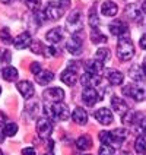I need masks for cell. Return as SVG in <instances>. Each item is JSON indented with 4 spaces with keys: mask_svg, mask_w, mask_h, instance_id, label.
Returning a JSON list of instances; mask_svg holds the SVG:
<instances>
[{
    "mask_svg": "<svg viewBox=\"0 0 146 155\" xmlns=\"http://www.w3.org/2000/svg\"><path fill=\"white\" fill-rule=\"evenodd\" d=\"M135 56V45L129 37H121L117 43V57L121 61H129Z\"/></svg>",
    "mask_w": 146,
    "mask_h": 155,
    "instance_id": "1",
    "label": "cell"
},
{
    "mask_svg": "<svg viewBox=\"0 0 146 155\" xmlns=\"http://www.w3.org/2000/svg\"><path fill=\"white\" fill-rule=\"evenodd\" d=\"M123 95L135 101H143L146 98V85L143 82H135L123 88Z\"/></svg>",
    "mask_w": 146,
    "mask_h": 155,
    "instance_id": "2",
    "label": "cell"
},
{
    "mask_svg": "<svg viewBox=\"0 0 146 155\" xmlns=\"http://www.w3.org/2000/svg\"><path fill=\"white\" fill-rule=\"evenodd\" d=\"M83 28V22H82V12L79 9H75L70 13L67 19H66V29L67 32H70L72 35L79 34Z\"/></svg>",
    "mask_w": 146,
    "mask_h": 155,
    "instance_id": "3",
    "label": "cell"
},
{
    "mask_svg": "<svg viewBox=\"0 0 146 155\" xmlns=\"http://www.w3.org/2000/svg\"><path fill=\"white\" fill-rule=\"evenodd\" d=\"M45 110H48V114L51 116L54 120H67L70 117L69 107L64 103H54L51 104V107H45Z\"/></svg>",
    "mask_w": 146,
    "mask_h": 155,
    "instance_id": "4",
    "label": "cell"
},
{
    "mask_svg": "<svg viewBox=\"0 0 146 155\" xmlns=\"http://www.w3.org/2000/svg\"><path fill=\"white\" fill-rule=\"evenodd\" d=\"M102 97H104V92H99L96 88H85L82 91V101L88 107H94Z\"/></svg>",
    "mask_w": 146,
    "mask_h": 155,
    "instance_id": "5",
    "label": "cell"
},
{
    "mask_svg": "<svg viewBox=\"0 0 146 155\" xmlns=\"http://www.w3.org/2000/svg\"><path fill=\"white\" fill-rule=\"evenodd\" d=\"M37 133L43 139H47L53 133V121L48 117H41L37 121Z\"/></svg>",
    "mask_w": 146,
    "mask_h": 155,
    "instance_id": "6",
    "label": "cell"
},
{
    "mask_svg": "<svg viewBox=\"0 0 146 155\" xmlns=\"http://www.w3.org/2000/svg\"><path fill=\"white\" fill-rule=\"evenodd\" d=\"M45 13H47V18L51 19V21H59L64 13H66V9L60 5V2H51L48 3V6L45 8Z\"/></svg>",
    "mask_w": 146,
    "mask_h": 155,
    "instance_id": "7",
    "label": "cell"
},
{
    "mask_svg": "<svg viewBox=\"0 0 146 155\" xmlns=\"http://www.w3.org/2000/svg\"><path fill=\"white\" fill-rule=\"evenodd\" d=\"M108 28H110V32L112 35H115V37H118V38L129 37V26L121 19H114L111 24L108 25Z\"/></svg>",
    "mask_w": 146,
    "mask_h": 155,
    "instance_id": "8",
    "label": "cell"
},
{
    "mask_svg": "<svg viewBox=\"0 0 146 155\" xmlns=\"http://www.w3.org/2000/svg\"><path fill=\"white\" fill-rule=\"evenodd\" d=\"M43 97L45 101H48V103H60L63 101V98H64V91L59 88V86H54V88H48V89H45L43 92Z\"/></svg>",
    "mask_w": 146,
    "mask_h": 155,
    "instance_id": "9",
    "label": "cell"
},
{
    "mask_svg": "<svg viewBox=\"0 0 146 155\" xmlns=\"http://www.w3.org/2000/svg\"><path fill=\"white\" fill-rule=\"evenodd\" d=\"M95 119L98 120V123H101L104 126H108V124H111L112 121H114V116H112V113L110 108H99V110H96L95 111Z\"/></svg>",
    "mask_w": 146,
    "mask_h": 155,
    "instance_id": "10",
    "label": "cell"
},
{
    "mask_svg": "<svg viewBox=\"0 0 146 155\" xmlns=\"http://www.w3.org/2000/svg\"><path fill=\"white\" fill-rule=\"evenodd\" d=\"M143 119L145 117L140 111H127L123 116V123L126 126H140Z\"/></svg>",
    "mask_w": 146,
    "mask_h": 155,
    "instance_id": "11",
    "label": "cell"
},
{
    "mask_svg": "<svg viewBox=\"0 0 146 155\" xmlns=\"http://www.w3.org/2000/svg\"><path fill=\"white\" fill-rule=\"evenodd\" d=\"M124 15L127 19L133 21V22H142V9L138 8V5H133L130 3L124 8Z\"/></svg>",
    "mask_w": 146,
    "mask_h": 155,
    "instance_id": "12",
    "label": "cell"
},
{
    "mask_svg": "<svg viewBox=\"0 0 146 155\" xmlns=\"http://www.w3.org/2000/svg\"><path fill=\"white\" fill-rule=\"evenodd\" d=\"M66 48H67V51H69L70 54H73V56H79V54L82 53V40L77 37V34L72 35V38L66 43Z\"/></svg>",
    "mask_w": 146,
    "mask_h": 155,
    "instance_id": "13",
    "label": "cell"
},
{
    "mask_svg": "<svg viewBox=\"0 0 146 155\" xmlns=\"http://www.w3.org/2000/svg\"><path fill=\"white\" fill-rule=\"evenodd\" d=\"M63 38H64V31H63V28H60V26L53 28V29H50V31L45 34V40L51 44V45L59 44Z\"/></svg>",
    "mask_w": 146,
    "mask_h": 155,
    "instance_id": "14",
    "label": "cell"
},
{
    "mask_svg": "<svg viewBox=\"0 0 146 155\" xmlns=\"http://www.w3.org/2000/svg\"><path fill=\"white\" fill-rule=\"evenodd\" d=\"M16 88H18V91H19V94L22 95L25 100H29V98L35 94L34 85H32L29 81H21V82H18Z\"/></svg>",
    "mask_w": 146,
    "mask_h": 155,
    "instance_id": "15",
    "label": "cell"
},
{
    "mask_svg": "<svg viewBox=\"0 0 146 155\" xmlns=\"http://www.w3.org/2000/svg\"><path fill=\"white\" fill-rule=\"evenodd\" d=\"M31 43H32V37L29 32H22L13 40V45L16 50H24L26 47H29Z\"/></svg>",
    "mask_w": 146,
    "mask_h": 155,
    "instance_id": "16",
    "label": "cell"
},
{
    "mask_svg": "<svg viewBox=\"0 0 146 155\" xmlns=\"http://www.w3.org/2000/svg\"><path fill=\"white\" fill-rule=\"evenodd\" d=\"M85 69L88 73L99 76V75L104 72V63L99 60H96V59H94V60H86L85 61Z\"/></svg>",
    "mask_w": 146,
    "mask_h": 155,
    "instance_id": "17",
    "label": "cell"
},
{
    "mask_svg": "<svg viewBox=\"0 0 146 155\" xmlns=\"http://www.w3.org/2000/svg\"><path fill=\"white\" fill-rule=\"evenodd\" d=\"M101 12H102L104 16L112 18L118 13V6H117V3H114L111 0H107L101 5Z\"/></svg>",
    "mask_w": 146,
    "mask_h": 155,
    "instance_id": "18",
    "label": "cell"
},
{
    "mask_svg": "<svg viewBox=\"0 0 146 155\" xmlns=\"http://www.w3.org/2000/svg\"><path fill=\"white\" fill-rule=\"evenodd\" d=\"M80 84L85 86V88H95L96 85L101 84V78L96 76V75H91L86 72L83 76L80 78Z\"/></svg>",
    "mask_w": 146,
    "mask_h": 155,
    "instance_id": "19",
    "label": "cell"
},
{
    "mask_svg": "<svg viewBox=\"0 0 146 155\" xmlns=\"http://www.w3.org/2000/svg\"><path fill=\"white\" fill-rule=\"evenodd\" d=\"M111 107L114 108V111L121 114V116H124L126 113L129 111V105L126 101H123L121 98L118 97H112L111 98Z\"/></svg>",
    "mask_w": 146,
    "mask_h": 155,
    "instance_id": "20",
    "label": "cell"
},
{
    "mask_svg": "<svg viewBox=\"0 0 146 155\" xmlns=\"http://www.w3.org/2000/svg\"><path fill=\"white\" fill-rule=\"evenodd\" d=\"M72 119H73V121H75L76 124L83 126V124H86V121H88V113L85 111V108L76 107L75 111L72 113Z\"/></svg>",
    "mask_w": 146,
    "mask_h": 155,
    "instance_id": "21",
    "label": "cell"
},
{
    "mask_svg": "<svg viewBox=\"0 0 146 155\" xmlns=\"http://www.w3.org/2000/svg\"><path fill=\"white\" fill-rule=\"evenodd\" d=\"M127 135L129 132L124 129V127H118V129H114L111 132V136H112V145H120L123 143L126 139H127Z\"/></svg>",
    "mask_w": 146,
    "mask_h": 155,
    "instance_id": "22",
    "label": "cell"
},
{
    "mask_svg": "<svg viewBox=\"0 0 146 155\" xmlns=\"http://www.w3.org/2000/svg\"><path fill=\"white\" fill-rule=\"evenodd\" d=\"M61 81L63 84H66L67 86H73L77 84L79 78H77V72H73L70 69H66L63 73H61Z\"/></svg>",
    "mask_w": 146,
    "mask_h": 155,
    "instance_id": "23",
    "label": "cell"
},
{
    "mask_svg": "<svg viewBox=\"0 0 146 155\" xmlns=\"http://www.w3.org/2000/svg\"><path fill=\"white\" fill-rule=\"evenodd\" d=\"M107 79H108V82L111 84V85L117 86V85H121L123 84V81H124V75L118 72V70H114V69H110L107 72Z\"/></svg>",
    "mask_w": 146,
    "mask_h": 155,
    "instance_id": "24",
    "label": "cell"
},
{
    "mask_svg": "<svg viewBox=\"0 0 146 155\" xmlns=\"http://www.w3.org/2000/svg\"><path fill=\"white\" fill-rule=\"evenodd\" d=\"M2 76L5 81H8V82H15L19 76V72H18L16 68H13V66H6V68H3L2 70Z\"/></svg>",
    "mask_w": 146,
    "mask_h": 155,
    "instance_id": "25",
    "label": "cell"
},
{
    "mask_svg": "<svg viewBox=\"0 0 146 155\" xmlns=\"http://www.w3.org/2000/svg\"><path fill=\"white\" fill-rule=\"evenodd\" d=\"M88 21H89V25L94 29H98L101 25V21L98 16V12H96V5H94L92 8L89 9V15H88Z\"/></svg>",
    "mask_w": 146,
    "mask_h": 155,
    "instance_id": "26",
    "label": "cell"
},
{
    "mask_svg": "<svg viewBox=\"0 0 146 155\" xmlns=\"http://www.w3.org/2000/svg\"><path fill=\"white\" fill-rule=\"evenodd\" d=\"M37 82L40 84V85H48L50 82H53V79H54V73L50 72V70H43V72H40L38 75H37Z\"/></svg>",
    "mask_w": 146,
    "mask_h": 155,
    "instance_id": "27",
    "label": "cell"
},
{
    "mask_svg": "<svg viewBox=\"0 0 146 155\" xmlns=\"http://www.w3.org/2000/svg\"><path fill=\"white\" fill-rule=\"evenodd\" d=\"M76 147L79 151H86V149H89V148L92 147V138L88 136V135L79 136L76 140Z\"/></svg>",
    "mask_w": 146,
    "mask_h": 155,
    "instance_id": "28",
    "label": "cell"
},
{
    "mask_svg": "<svg viewBox=\"0 0 146 155\" xmlns=\"http://www.w3.org/2000/svg\"><path fill=\"white\" fill-rule=\"evenodd\" d=\"M129 76L135 81V82H143V79H145V73H143V69L142 68H139V66H133V68H130L129 70Z\"/></svg>",
    "mask_w": 146,
    "mask_h": 155,
    "instance_id": "29",
    "label": "cell"
},
{
    "mask_svg": "<svg viewBox=\"0 0 146 155\" xmlns=\"http://www.w3.org/2000/svg\"><path fill=\"white\" fill-rule=\"evenodd\" d=\"M135 151L138 154H145L146 152V135H140L135 140Z\"/></svg>",
    "mask_w": 146,
    "mask_h": 155,
    "instance_id": "30",
    "label": "cell"
},
{
    "mask_svg": "<svg viewBox=\"0 0 146 155\" xmlns=\"http://www.w3.org/2000/svg\"><path fill=\"white\" fill-rule=\"evenodd\" d=\"M91 41L94 44L107 43V37H105L99 29H92V31H91Z\"/></svg>",
    "mask_w": 146,
    "mask_h": 155,
    "instance_id": "31",
    "label": "cell"
},
{
    "mask_svg": "<svg viewBox=\"0 0 146 155\" xmlns=\"http://www.w3.org/2000/svg\"><path fill=\"white\" fill-rule=\"evenodd\" d=\"M110 50L107 48V47H101V48H98L96 50V54H95V59L99 61H102V63H105V61L110 59Z\"/></svg>",
    "mask_w": 146,
    "mask_h": 155,
    "instance_id": "32",
    "label": "cell"
},
{
    "mask_svg": "<svg viewBox=\"0 0 146 155\" xmlns=\"http://www.w3.org/2000/svg\"><path fill=\"white\" fill-rule=\"evenodd\" d=\"M29 48H31V51L34 53V54H41V56H44L47 47H45L41 41H32L31 45H29Z\"/></svg>",
    "mask_w": 146,
    "mask_h": 155,
    "instance_id": "33",
    "label": "cell"
},
{
    "mask_svg": "<svg viewBox=\"0 0 146 155\" xmlns=\"http://www.w3.org/2000/svg\"><path fill=\"white\" fill-rule=\"evenodd\" d=\"M10 59H12L10 51H9V50H6V48H0V68H2V66H3V68L9 66Z\"/></svg>",
    "mask_w": 146,
    "mask_h": 155,
    "instance_id": "34",
    "label": "cell"
},
{
    "mask_svg": "<svg viewBox=\"0 0 146 155\" xmlns=\"http://www.w3.org/2000/svg\"><path fill=\"white\" fill-rule=\"evenodd\" d=\"M3 133H5V136H15L18 133V124L16 123H6L5 124V127H3Z\"/></svg>",
    "mask_w": 146,
    "mask_h": 155,
    "instance_id": "35",
    "label": "cell"
},
{
    "mask_svg": "<svg viewBox=\"0 0 146 155\" xmlns=\"http://www.w3.org/2000/svg\"><path fill=\"white\" fill-rule=\"evenodd\" d=\"M0 40H2V43L5 44H12V35H10V31H9V28H2L0 29Z\"/></svg>",
    "mask_w": 146,
    "mask_h": 155,
    "instance_id": "36",
    "label": "cell"
},
{
    "mask_svg": "<svg viewBox=\"0 0 146 155\" xmlns=\"http://www.w3.org/2000/svg\"><path fill=\"white\" fill-rule=\"evenodd\" d=\"M99 140H101V143H107V145H111V147H112L111 132H107V130L99 132Z\"/></svg>",
    "mask_w": 146,
    "mask_h": 155,
    "instance_id": "37",
    "label": "cell"
},
{
    "mask_svg": "<svg viewBox=\"0 0 146 155\" xmlns=\"http://www.w3.org/2000/svg\"><path fill=\"white\" fill-rule=\"evenodd\" d=\"M40 110H41L40 103H32V105H31V104H28V107H26V113H29V116H31V117H35V116L40 113Z\"/></svg>",
    "mask_w": 146,
    "mask_h": 155,
    "instance_id": "38",
    "label": "cell"
},
{
    "mask_svg": "<svg viewBox=\"0 0 146 155\" xmlns=\"http://www.w3.org/2000/svg\"><path fill=\"white\" fill-rule=\"evenodd\" d=\"M26 3V8L32 12H37L41 9V0H25Z\"/></svg>",
    "mask_w": 146,
    "mask_h": 155,
    "instance_id": "39",
    "label": "cell"
},
{
    "mask_svg": "<svg viewBox=\"0 0 146 155\" xmlns=\"http://www.w3.org/2000/svg\"><path fill=\"white\" fill-rule=\"evenodd\" d=\"M99 155H114V148L111 145L102 143L101 148H99Z\"/></svg>",
    "mask_w": 146,
    "mask_h": 155,
    "instance_id": "40",
    "label": "cell"
},
{
    "mask_svg": "<svg viewBox=\"0 0 146 155\" xmlns=\"http://www.w3.org/2000/svg\"><path fill=\"white\" fill-rule=\"evenodd\" d=\"M29 69H31V72L34 73L35 76H37V75L40 73V72H43V68H41V64H40L38 61H34V63H31V68H29Z\"/></svg>",
    "mask_w": 146,
    "mask_h": 155,
    "instance_id": "41",
    "label": "cell"
},
{
    "mask_svg": "<svg viewBox=\"0 0 146 155\" xmlns=\"http://www.w3.org/2000/svg\"><path fill=\"white\" fill-rule=\"evenodd\" d=\"M79 68H80V63L79 61H69L67 63V69H70V70H73V72H77L79 70Z\"/></svg>",
    "mask_w": 146,
    "mask_h": 155,
    "instance_id": "42",
    "label": "cell"
},
{
    "mask_svg": "<svg viewBox=\"0 0 146 155\" xmlns=\"http://www.w3.org/2000/svg\"><path fill=\"white\" fill-rule=\"evenodd\" d=\"M22 155H37L35 154V149L31 147H26L22 149Z\"/></svg>",
    "mask_w": 146,
    "mask_h": 155,
    "instance_id": "43",
    "label": "cell"
},
{
    "mask_svg": "<svg viewBox=\"0 0 146 155\" xmlns=\"http://www.w3.org/2000/svg\"><path fill=\"white\" fill-rule=\"evenodd\" d=\"M139 44H140V47H142L143 50H146V34H143L142 37H140V41H139Z\"/></svg>",
    "mask_w": 146,
    "mask_h": 155,
    "instance_id": "44",
    "label": "cell"
},
{
    "mask_svg": "<svg viewBox=\"0 0 146 155\" xmlns=\"http://www.w3.org/2000/svg\"><path fill=\"white\" fill-rule=\"evenodd\" d=\"M59 2H60V5H61V6H63V8H64L66 10H67V8L70 6V0H59Z\"/></svg>",
    "mask_w": 146,
    "mask_h": 155,
    "instance_id": "45",
    "label": "cell"
},
{
    "mask_svg": "<svg viewBox=\"0 0 146 155\" xmlns=\"http://www.w3.org/2000/svg\"><path fill=\"white\" fill-rule=\"evenodd\" d=\"M5 124H6V116L0 111V127H2V126H5Z\"/></svg>",
    "mask_w": 146,
    "mask_h": 155,
    "instance_id": "46",
    "label": "cell"
},
{
    "mask_svg": "<svg viewBox=\"0 0 146 155\" xmlns=\"http://www.w3.org/2000/svg\"><path fill=\"white\" fill-rule=\"evenodd\" d=\"M140 129L143 130V133L146 135V119H143V120H142V123H140Z\"/></svg>",
    "mask_w": 146,
    "mask_h": 155,
    "instance_id": "47",
    "label": "cell"
},
{
    "mask_svg": "<svg viewBox=\"0 0 146 155\" xmlns=\"http://www.w3.org/2000/svg\"><path fill=\"white\" fill-rule=\"evenodd\" d=\"M0 2H2L3 5H10V3H13L15 0H0Z\"/></svg>",
    "mask_w": 146,
    "mask_h": 155,
    "instance_id": "48",
    "label": "cell"
},
{
    "mask_svg": "<svg viewBox=\"0 0 146 155\" xmlns=\"http://www.w3.org/2000/svg\"><path fill=\"white\" fill-rule=\"evenodd\" d=\"M142 12H143V13H146V0L143 2V5H142Z\"/></svg>",
    "mask_w": 146,
    "mask_h": 155,
    "instance_id": "49",
    "label": "cell"
},
{
    "mask_svg": "<svg viewBox=\"0 0 146 155\" xmlns=\"http://www.w3.org/2000/svg\"><path fill=\"white\" fill-rule=\"evenodd\" d=\"M3 140H5V133L0 130V142H3Z\"/></svg>",
    "mask_w": 146,
    "mask_h": 155,
    "instance_id": "50",
    "label": "cell"
},
{
    "mask_svg": "<svg viewBox=\"0 0 146 155\" xmlns=\"http://www.w3.org/2000/svg\"><path fill=\"white\" fill-rule=\"evenodd\" d=\"M48 147H50V151H53V149H54V142H53V140H50V142H48Z\"/></svg>",
    "mask_w": 146,
    "mask_h": 155,
    "instance_id": "51",
    "label": "cell"
},
{
    "mask_svg": "<svg viewBox=\"0 0 146 155\" xmlns=\"http://www.w3.org/2000/svg\"><path fill=\"white\" fill-rule=\"evenodd\" d=\"M142 69H143V73H145V76H146V59H145V63H143V66H142Z\"/></svg>",
    "mask_w": 146,
    "mask_h": 155,
    "instance_id": "52",
    "label": "cell"
},
{
    "mask_svg": "<svg viewBox=\"0 0 146 155\" xmlns=\"http://www.w3.org/2000/svg\"><path fill=\"white\" fill-rule=\"evenodd\" d=\"M44 155H54L53 152H48V154H44Z\"/></svg>",
    "mask_w": 146,
    "mask_h": 155,
    "instance_id": "53",
    "label": "cell"
},
{
    "mask_svg": "<svg viewBox=\"0 0 146 155\" xmlns=\"http://www.w3.org/2000/svg\"><path fill=\"white\" fill-rule=\"evenodd\" d=\"M0 155H3V152H2V149H0Z\"/></svg>",
    "mask_w": 146,
    "mask_h": 155,
    "instance_id": "54",
    "label": "cell"
},
{
    "mask_svg": "<svg viewBox=\"0 0 146 155\" xmlns=\"http://www.w3.org/2000/svg\"><path fill=\"white\" fill-rule=\"evenodd\" d=\"M0 94H2V86H0Z\"/></svg>",
    "mask_w": 146,
    "mask_h": 155,
    "instance_id": "55",
    "label": "cell"
},
{
    "mask_svg": "<svg viewBox=\"0 0 146 155\" xmlns=\"http://www.w3.org/2000/svg\"><path fill=\"white\" fill-rule=\"evenodd\" d=\"M121 155H130V154H121Z\"/></svg>",
    "mask_w": 146,
    "mask_h": 155,
    "instance_id": "56",
    "label": "cell"
}]
</instances>
